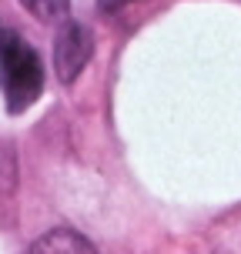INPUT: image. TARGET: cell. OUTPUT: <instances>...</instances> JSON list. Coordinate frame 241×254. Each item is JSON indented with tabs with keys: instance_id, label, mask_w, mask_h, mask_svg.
Wrapping results in <instances>:
<instances>
[{
	"instance_id": "6da1fadb",
	"label": "cell",
	"mask_w": 241,
	"mask_h": 254,
	"mask_svg": "<svg viewBox=\"0 0 241 254\" xmlns=\"http://www.w3.org/2000/svg\"><path fill=\"white\" fill-rule=\"evenodd\" d=\"M0 87L7 97V111L20 114L44 90V64L40 54L10 27H0Z\"/></svg>"
},
{
	"instance_id": "7a4b0ae2",
	"label": "cell",
	"mask_w": 241,
	"mask_h": 254,
	"mask_svg": "<svg viewBox=\"0 0 241 254\" xmlns=\"http://www.w3.org/2000/svg\"><path fill=\"white\" fill-rule=\"evenodd\" d=\"M90 51H94V40H90L87 27L74 24V20H67L61 27V34L54 40V70L61 77L64 84H71L90 61Z\"/></svg>"
},
{
	"instance_id": "3957f363",
	"label": "cell",
	"mask_w": 241,
	"mask_h": 254,
	"mask_svg": "<svg viewBox=\"0 0 241 254\" xmlns=\"http://www.w3.org/2000/svg\"><path fill=\"white\" fill-rule=\"evenodd\" d=\"M30 254H97V251H94V244H90L80 231L54 228V231H47L44 238L34 241Z\"/></svg>"
},
{
	"instance_id": "277c9868",
	"label": "cell",
	"mask_w": 241,
	"mask_h": 254,
	"mask_svg": "<svg viewBox=\"0 0 241 254\" xmlns=\"http://www.w3.org/2000/svg\"><path fill=\"white\" fill-rule=\"evenodd\" d=\"M27 10L34 13L44 24H67V13H71V0H20Z\"/></svg>"
},
{
	"instance_id": "5b68a950",
	"label": "cell",
	"mask_w": 241,
	"mask_h": 254,
	"mask_svg": "<svg viewBox=\"0 0 241 254\" xmlns=\"http://www.w3.org/2000/svg\"><path fill=\"white\" fill-rule=\"evenodd\" d=\"M121 3H124V0H97V7H101V10H117ZM127 3H131V0H127Z\"/></svg>"
}]
</instances>
